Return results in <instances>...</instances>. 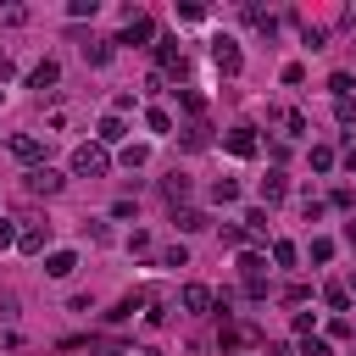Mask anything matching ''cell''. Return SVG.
<instances>
[{
  "label": "cell",
  "mask_w": 356,
  "mask_h": 356,
  "mask_svg": "<svg viewBox=\"0 0 356 356\" xmlns=\"http://www.w3.org/2000/svg\"><path fill=\"white\" fill-rule=\"evenodd\" d=\"M72 267H78V256H72V250H50V261H44V273H50V278H67Z\"/></svg>",
  "instance_id": "cell-14"
},
{
  "label": "cell",
  "mask_w": 356,
  "mask_h": 356,
  "mask_svg": "<svg viewBox=\"0 0 356 356\" xmlns=\"http://www.w3.org/2000/svg\"><path fill=\"white\" fill-rule=\"evenodd\" d=\"M284 195H289V178H284V172H278V167H273V172H267V178H261V200H267V206H278V200H284Z\"/></svg>",
  "instance_id": "cell-10"
},
{
  "label": "cell",
  "mask_w": 356,
  "mask_h": 356,
  "mask_svg": "<svg viewBox=\"0 0 356 356\" xmlns=\"http://www.w3.org/2000/svg\"><path fill=\"white\" fill-rule=\"evenodd\" d=\"M323 300H328L334 312H345V306H350V289H345V284H328V289H323Z\"/></svg>",
  "instance_id": "cell-21"
},
{
  "label": "cell",
  "mask_w": 356,
  "mask_h": 356,
  "mask_svg": "<svg viewBox=\"0 0 356 356\" xmlns=\"http://www.w3.org/2000/svg\"><path fill=\"white\" fill-rule=\"evenodd\" d=\"M211 61H217V72H228V78L245 67V56H239V44H234V39H211Z\"/></svg>",
  "instance_id": "cell-4"
},
{
  "label": "cell",
  "mask_w": 356,
  "mask_h": 356,
  "mask_svg": "<svg viewBox=\"0 0 356 356\" xmlns=\"http://www.w3.org/2000/svg\"><path fill=\"white\" fill-rule=\"evenodd\" d=\"M245 239H267V211H245Z\"/></svg>",
  "instance_id": "cell-17"
},
{
  "label": "cell",
  "mask_w": 356,
  "mask_h": 356,
  "mask_svg": "<svg viewBox=\"0 0 356 356\" xmlns=\"http://www.w3.org/2000/svg\"><path fill=\"white\" fill-rule=\"evenodd\" d=\"M122 134H128V128H122V117H117V111H106V117H100V134H95V139H100V145H117Z\"/></svg>",
  "instance_id": "cell-12"
},
{
  "label": "cell",
  "mask_w": 356,
  "mask_h": 356,
  "mask_svg": "<svg viewBox=\"0 0 356 356\" xmlns=\"http://www.w3.org/2000/svg\"><path fill=\"white\" fill-rule=\"evenodd\" d=\"M273 261H278V267H295V245L278 239V245H273Z\"/></svg>",
  "instance_id": "cell-24"
},
{
  "label": "cell",
  "mask_w": 356,
  "mask_h": 356,
  "mask_svg": "<svg viewBox=\"0 0 356 356\" xmlns=\"http://www.w3.org/2000/svg\"><path fill=\"white\" fill-rule=\"evenodd\" d=\"M178 100H184V111H195V117H200V111H206V100H200V95H195V89H178Z\"/></svg>",
  "instance_id": "cell-26"
},
{
  "label": "cell",
  "mask_w": 356,
  "mask_h": 356,
  "mask_svg": "<svg viewBox=\"0 0 356 356\" xmlns=\"http://www.w3.org/2000/svg\"><path fill=\"white\" fill-rule=\"evenodd\" d=\"M17 245H22L28 256H33V250H44V228H22V234H17Z\"/></svg>",
  "instance_id": "cell-20"
},
{
  "label": "cell",
  "mask_w": 356,
  "mask_h": 356,
  "mask_svg": "<svg viewBox=\"0 0 356 356\" xmlns=\"http://www.w3.org/2000/svg\"><path fill=\"white\" fill-rule=\"evenodd\" d=\"M156 61H161V72H178V78H184V50H178V39H161V44H156Z\"/></svg>",
  "instance_id": "cell-7"
},
{
  "label": "cell",
  "mask_w": 356,
  "mask_h": 356,
  "mask_svg": "<svg viewBox=\"0 0 356 356\" xmlns=\"http://www.w3.org/2000/svg\"><path fill=\"white\" fill-rule=\"evenodd\" d=\"M328 89H334V100H350V89H356V78H350V72H334V78H328Z\"/></svg>",
  "instance_id": "cell-18"
},
{
  "label": "cell",
  "mask_w": 356,
  "mask_h": 356,
  "mask_svg": "<svg viewBox=\"0 0 356 356\" xmlns=\"http://www.w3.org/2000/svg\"><path fill=\"white\" fill-rule=\"evenodd\" d=\"M312 167H317V172H328V167H334V150H328V145H317V150H312Z\"/></svg>",
  "instance_id": "cell-27"
},
{
  "label": "cell",
  "mask_w": 356,
  "mask_h": 356,
  "mask_svg": "<svg viewBox=\"0 0 356 356\" xmlns=\"http://www.w3.org/2000/svg\"><path fill=\"white\" fill-rule=\"evenodd\" d=\"M56 78H61V67H56V61H39V67L28 72V89H39V95H44V89H56Z\"/></svg>",
  "instance_id": "cell-9"
},
{
  "label": "cell",
  "mask_w": 356,
  "mask_h": 356,
  "mask_svg": "<svg viewBox=\"0 0 356 356\" xmlns=\"http://www.w3.org/2000/svg\"><path fill=\"white\" fill-rule=\"evenodd\" d=\"M161 261H167V267H189V250H184V245H172V250H167Z\"/></svg>",
  "instance_id": "cell-31"
},
{
  "label": "cell",
  "mask_w": 356,
  "mask_h": 356,
  "mask_svg": "<svg viewBox=\"0 0 356 356\" xmlns=\"http://www.w3.org/2000/svg\"><path fill=\"white\" fill-rule=\"evenodd\" d=\"M172 222H178L184 234H200V228H206V211H195V206H184V211H172Z\"/></svg>",
  "instance_id": "cell-15"
},
{
  "label": "cell",
  "mask_w": 356,
  "mask_h": 356,
  "mask_svg": "<svg viewBox=\"0 0 356 356\" xmlns=\"http://www.w3.org/2000/svg\"><path fill=\"white\" fill-rule=\"evenodd\" d=\"M345 289H350V295H356V278H350V284H345Z\"/></svg>",
  "instance_id": "cell-35"
},
{
  "label": "cell",
  "mask_w": 356,
  "mask_h": 356,
  "mask_svg": "<svg viewBox=\"0 0 356 356\" xmlns=\"http://www.w3.org/2000/svg\"><path fill=\"white\" fill-rule=\"evenodd\" d=\"M239 267H245V278H261V267H267V261H261L256 250H245V256H239Z\"/></svg>",
  "instance_id": "cell-25"
},
{
  "label": "cell",
  "mask_w": 356,
  "mask_h": 356,
  "mask_svg": "<svg viewBox=\"0 0 356 356\" xmlns=\"http://www.w3.org/2000/svg\"><path fill=\"white\" fill-rule=\"evenodd\" d=\"M61 184H67V178H61L56 167H33V172H28V189H33V195H61Z\"/></svg>",
  "instance_id": "cell-5"
},
{
  "label": "cell",
  "mask_w": 356,
  "mask_h": 356,
  "mask_svg": "<svg viewBox=\"0 0 356 356\" xmlns=\"http://www.w3.org/2000/svg\"><path fill=\"white\" fill-rule=\"evenodd\" d=\"M111 44H117V39H89V44H83V61H89V67H106V61H111Z\"/></svg>",
  "instance_id": "cell-11"
},
{
  "label": "cell",
  "mask_w": 356,
  "mask_h": 356,
  "mask_svg": "<svg viewBox=\"0 0 356 356\" xmlns=\"http://www.w3.org/2000/svg\"><path fill=\"white\" fill-rule=\"evenodd\" d=\"M184 145H189V150H200V145H206V128H200V122H195V128H184Z\"/></svg>",
  "instance_id": "cell-29"
},
{
  "label": "cell",
  "mask_w": 356,
  "mask_h": 356,
  "mask_svg": "<svg viewBox=\"0 0 356 356\" xmlns=\"http://www.w3.org/2000/svg\"><path fill=\"white\" fill-rule=\"evenodd\" d=\"M17 22H28V6H11V0H6V6H0V28H17Z\"/></svg>",
  "instance_id": "cell-22"
},
{
  "label": "cell",
  "mask_w": 356,
  "mask_h": 356,
  "mask_svg": "<svg viewBox=\"0 0 356 356\" xmlns=\"http://www.w3.org/2000/svg\"><path fill=\"white\" fill-rule=\"evenodd\" d=\"M150 39H156V22H150L145 11H128V28H122L117 44H150Z\"/></svg>",
  "instance_id": "cell-3"
},
{
  "label": "cell",
  "mask_w": 356,
  "mask_h": 356,
  "mask_svg": "<svg viewBox=\"0 0 356 356\" xmlns=\"http://www.w3.org/2000/svg\"><path fill=\"white\" fill-rule=\"evenodd\" d=\"M72 172H78V178H106V172H111L106 145H78V150H72Z\"/></svg>",
  "instance_id": "cell-1"
},
{
  "label": "cell",
  "mask_w": 356,
  "mask_h": 356,
  "mask_svg": "<svg viewBox=\"0 0 356 356\" xmlns=\"http://www.w3.org/2000/svg\"><path fill=\"white\" fill-rule=\"evenodd\" d=\"M228 150H234L239 161H250V156L261 150V145H256V128H234V134H228Z\"/></svg>",
  "instance_id": "cell-8"
},
{
  "label": "cell",
  "mask_w": 356,
  "mask_h": 356,
  "mask_svg": "<svg viewBox=\"0 0 356 356\" xmlns=\"http://www.w3.org/2000/svg\"><path fill=\"white\" fill-rule=\"evenodd\" d=\"M211 200H222V206L239 200V184H234V178H217V184H211Z\"/></svg>",
  "instance_id": "cell-19"
},
{
  "label": "cell",
  "mask_w": 356,
  "mask_h": 356,
  "mask_svg": "<svg viewBox=\"0 0 356 356\" xmlns=\"http://www.w3.org/2000/svg\"><path fill=\"white\" fill-rule=\"evenodd\" d=\"M145 161H150L145 145H128V150H122V167H145Z\"/></svg>",
  "instance_id": "cell-23"
},
{
  "label": "cell",
  "mask_w": 356,
  "mask_h": 356,
  "mask_svg": "<svg viewBox=\"0 0 356 356\" xmlns=\"http://www.w3.org/2000/svg\"><path fill=\"white\" fill-rule=\"evenodd\" d=\"M145 128H150V134H172V117H167L161 106H150V111H145Z\"/></svg>",
  "instance_id": "cell-16"
},
{
  "label": "cell",
  "mask_w": 356,
  "mask_h": 356,
  "mask_svg": "<svg viewBox=\"0 0 356 356\" xmlns=\"http://www.w3.org/2000/svg\"><path fill=\"white\" fill-rule=\"evenodd\" d=\"M334 117L339 122H356V100H334Z\"/></svg>",
  "instance_id": "cell-28"
},
{
  "label": "cell",
  "mask_w": 356,
  "mask_h": 356,
  "mask_svg": "<svg viewBox=\"0 0 356 356\" xmlns=\"http://www.w3.org/2000/svg\"><path fill=\"white\" fill-rule=\"evenodd\" d=\"M334 256V239H312V261H328Z\"/></svg>",
  "instance_id": "cell-30"
},
{
  "label": "cell",
  "mask_w": 356,
  "mask_h": 356,
  "mask_svg": "<svg viewBox=\"0 0 356 356\" xmlns=\"http://www.w3.org/2000/svg\"><path fill=\"white\" fill-rule=\"evenodd\" d=\"M11 156H17V161L33 172V167H44V139H33V134H17V139H11Z\"/></svg>",
  "instance_id": "cell-2"
},
{
  "label": "cell",
  "mask_w": 356,
  "mask_h": 356,
  "mask_svg": "<svg viewBox=\"0 0 356 356\" xmlns=\"http://www.w3.org/2000/svg\"><path fill=\"white\" fill-rule=\"evenodd\" d=\"M217 306V295L206 289V284H184V312H195V317H206Z\"/></svg>",
  "instance_id": "cell-6"
},
{
  "label": "cell",
  "mask_w": 356,
  "mask_h": 356,
  "mask_svg": "<svg viewBox=\"0 0 356 356\" xmlns=\"http://www.w3.org/2000/svg\"><path fill=\"white\" fill-rule=\"evenodd\" d=\"M6 245H17V222H11V217H0V250H6Z\"/></svg>",
  "instance_id": "cell-32"
},
{
  "label": "cell",
  "mask_w": 356,
  "mask_h": 356,
  "mask_svg": "<svg viewBox=\"0 0 356 356\" xmlns=\"http://www.w3.org/2000/svg\"><path fill=\"white\" fill-rule=\"evenodd\" d=\"M345 167H350V172H356V145H350V150H345Z\"/></svg>",
  "instance_id": "cell-33"
},
{
  "label": "cell",
  "mask_w": 356,
  "mask_h": 356,
  "mask_svg": "<svg viewBox=\"0 0 356 356\" xmlns=\"http://www.w3.org/2000/svg\"><path fill=\"white\" fill-rule=\"evenodd\" d=\"M345 239H350V245H356V217H350V222H345Z\"/></svg>",
  "instance_id": "cell-34"
},
{
  "label": "cell",
  "mask_w": 356,
  "mask_h": 356,
  "mask_svg": "<svg viewBox=\"0 0 356 356\" xmlns=\"http://www.w3.org/2000/svg\"><path fill=\"white\" fill-rule=\"evenodd\" d=\"M161 195H167V200H172V211H178V200H189V178H184V172L161 178Z\"/></svg>",
  "instance_id": "cell-13"
}]
</instances>
